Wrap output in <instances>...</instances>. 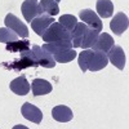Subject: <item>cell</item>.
<instances>
[{
	"mask_svg": "<svg viewBox=\"0 0 129 129\" xmlns=\"http://www.w3.org/2000/svg\"><path fill=\"white\" fill-rule=\"evenodd\" d=\"M79 67L83 72H87L88 70L92 72L103 70L107 63H109V58H107L106 53L103 52H97L93 49H85L79 54Z\"/></svg>",
	"mask_w": 129,
	"mask_h": 129,
	"instance_id": "6da1fadb",
	"label": "cell"
},
{
	"mask_svg": "<svg viewBox=\"0 0 129 129\" xmlns=\"http://www.w3.org/2000/svg\"><path fill=\"white\" fill-rule=\"evenodd\" d=\"M71 34V41H72V48H83L88 49L92 48L93 43L95 41L97 36L100 32L85 25L84 22H78L75 28L70 32Z\"/></svg>",
	"mask_w": 129,
	"mask_h": 129,
	"instance_id": "7a4b0ae2",
	"label": "cell"
},
{
	"mask_svg": "<svg viewBox=\"0 0 129 129\" xmlns=\"http://www.w3.org/2000/svg\"><path fill=\"white\" fill-rule=\"evenodd\" d=\"M45 50H48L56 62L59 63H67L71 62L74 58H76V52L71 45H64V44H50V43H45L43 45Z\"/></svg>",
	"mask_w": 129,
	"mask_h": 129,
	"instance_id": "3957f363",
	"label": "cell"
},
{
	"mask_svg": "<svg viewBox=\"0 0 129 129\" xmlns=\"http://www.w3.org/2000/svg\"><path fill=\"white\" fill-rule=\"evenodd\" d=\"M41 36H43V40H44L45 43H50V44L71 41V34H70V31H67L59 22H53L45 30V32Z\"/></svg>",
	"mask_w": 129,
	"mask_h": 129,
	"instance_id": "277c9868",
	"label": "cell"
},
{
	"mask_svg": "<svg viewBox=\"0 0 129 129\" xmlns=\"http://www.w3.org/2000/svg\"><path fill=\"white\" fill-rule=\"evenodd\" d=\"M36 66H39V64L35 61L31 50L22 52V53H21V58L14 59L12 63H9V64L4 63L3 64V67H7L9 70H14V71H21V70L27 69V67H36Z\"/></svg>",
	"mask_w": 129,
	"mask_h": 129,
	"instance_id": "5b68a950",
	"label": "cell"
},
{
	"mask_svg": "<svg viewBox=\"0 0 129 129\" xmlns=\"http://www.w3.org/2000/svg\"><path fill=\"white\" fill-rule=\"evenodd\" d=\"M31 52H32V56H34L35 61L38 62V64H40V66L45 67V69H53L56 66V63H57L56 59L53 58V56L43 47L34 45Z\"/></svg>",
	"mask_w": 129,
	"mask_h": 129,
	"instance_id": "8992f818",
	"label": "cell"
},
{
	"mask_svg": "<svg viewBox=\"0 0 129 129\" xmlns=\"http://www.w3.org/2000/svg\"><path fill=\"white\" fill-rule=\"evenodd\" d=\"M4 22H5V27H8L9 30L14 31L18 36H21V38H27L28 36V28H27V26L23 22H21L19 18H17L14 14H12V13L7 14Z\"/></svg>",
	"mask_w": 129,
	"mask_h": 129,
	"instance_id": "52a82bcc",
	"label": "cell"
},
{
	"mask_svg": "<svg viewBox=\"0 0 129 129\" xmlns=\"http://www.w3.org/2000/svg\"><path fill=\"white\" fill-rule=\"evenodd\" d=\"M109 61L114 64L116 69L124 70L125 66V53L120 45H112V48L106 53Z\"/></svg>",
	"mask_w": 129,
	"mask_h": 129,
	"instance_id": "ba28073f",
	"label": "cell"
},
{
	"mask_svg": "<svg viewBox=\"0 0 129 129\" xmlns=\"http://www.w3.org/2000/svg\"><path fill=\"white\" fill-rule=\"evenodd\" d=\"M54 22V18L48 16V14H40L38 17H35L34 19L31 21V28L35 31V34L41 36L45 32V30Z\"/></svg>",
	"mask_w": 129,
	"mask_h": 129,
	"instance_id": "9c48e42d",
	"label": "cell"
},
{
	"mask_svg": "<svg viewBox=\"0 0 129 129\" xmlns=\"http://www.w3.org/2000/svg\"><path fill=\"white\" fill-rule=\"evenodd\" d=\"M21 112H22V116L25 117L26 120L28 121H32L35 124H40L41 123V119H43V114H41V110L39 107L31 105L30 102H25L21 107Z\"/></svg>",
	"mask_w": 129,
	"mask_h": 129,
	"instance_id": "30bf717a",
	"label": "cell"
},
{
	"mask_svg": "<svg viewBox=\"0 0 129 129\" xmlns=\"http://www.w3.org/2000/svg\"><path fill=\"white\" fill-rule=\"evenodd\" d=\"M80 19L85 25H88L89 27L97 30V31H102L103 28V25H102V21L101 18L98 17V14L94 13L92 9H84V10H80Z\"/></svg>",
	"mask_w": 129,
	"mask_h": 129,
	"instance_id": "8fae6325",
	"label": "cell"
},
{
	"mask_svg": "<svg viewBox=\"0 0 129 129\" xmlns=\"http://www.w3.org/2000/svg\"><path fill=\"white\" fill-rule=\"evenodd\" d=\"M128 26H129L128 17L123 12L116 13L114 16V18L111 19V22H110V28L114 31L115 35H121L124 31L128 30Z\"/></svg>",
	"mask_w": 129,
	"mask_h": 129,
	"instance_id": "7c38bea8",
	"label": "cell"
},
{
	"mask_svg": "<svg viewBox=\"0 0 129 129\" xmlns=\"http://www.w3.org/2000/svg\"><path fill=\"white\" fill-rule=\"evenodd\" d=\"M114 45V39L110 34L107 32H102V34H98L95 41L93 43V50H97V52H103V53H107Z\"/></svg>",
	"mask_w": 129,
	"mask_h": 129,
	"instance_id": "4fadbf2b",
	"label": "cell"
},
{
	"mask_svg": "<svg viewBox=\"0 0 129 129\" xmlns=\"http://www.w3.org/2000/svg\"><path fill=\"white\" fill-rule=\"evenodd\" d=\"M21 10L27 22H31L35 17L40 16L39 10V2L38 0H25L21 5Z\"/></svg>",
	"mask_w": 129,
	"mask_h": 129,
	"instance_id": "5bb4252c",
	"label": "cell"
},
{
	"mask_svg": "<svg viewBox=\"0 0 129 129\" xmlns=\"http://www.w3.org/2000/svg\"><path fill=\"white\" fill-rule=\"evenodd\" d=\"M9 88H10V90H12L13 93H16L17 95H26L30 92V89H31L28 81L26 80V78L23 76V75H21V76H18L14 80L10 81Z\"/></svg>",
	"mask_w": 129,
	"mask_h": 129,
	"instance_id": "9a60e30c",
	"label": "cell"
},
{
	"mask_svg": "<svg viewBox=\"0 0 129 129\" xmlns=\"http://www.w3.org/2000/svg\"><path fill=\"white\" fill-rule=\"evenodd\" d=\"M52 89H53L52 84L48 80H44V79H34L31 83V90H32V94L35 97L49 94L52 92Z\"/></svg>",
	"mask_w": 129,
	"mask_h": 129,
	"instance_id": "2e32d148",
	"label": "cell"
},
{
	"mask_svg": "<svg viewBox=\"0 0 129 129\" xmlns=\"http://www.w3.org/2000/svg\"><path fill=\"white\" fill-rule=\"evenodd\" d=\"M52 116L56 121H59V123H69L72 120L74 117V114H72V110L67 106H56L54 109L52 110Z\"/></svg>",
	"mask_w": 129,
	"mask_h": 129,
	"instance_id": "e0dca14e",
	"label": "cell"
},
{
	"mask_svg": "<svg viewBox=\"0 0 129 129\" xmlns=\"http://www.w3.org/2000/svg\"><path fill=\"white\" fill-rule=\"evenodd\" d=\"M95 9L101 18H110L114 14V4L111 0H97Z\"/></svg>",
	"mask_w": 129,
	"mask_h": 129,
	"instance_id": "ac0fdd59",
	"label": "cell"
},
{
	"mask_svg": "<svg viewBox=\"0 0 129 129\" xmlns=\"http://www.w3.org/2000/svg\"><path fill=\"white\" fill-rule=\"evenodd\" d=\"M39 10L40 14H48L53 17L59 13V7L58 3H56L54 0H41L39 3Z\"/></svg>",
	"mask_w": 129,
	"mask_h": 129,
	"instance_id": "d6986e66",
	"label": "cell"
},
{
	"mask_svg": "<svg viewBox=\"0 0 129 129\" xmlns=\"http://www.w3.org/2000/svg\"><path fill=\"white\" fill-rule=\"evenodd\" d=\"M30 50V41L28 40H21V41H12L7 44V52L12 53H22Z\"/></svg>",
	"mask_w": 129,
	"mask_h": 129,
	"instance_id": "ffe728a7",
	"label": "cell"
},
{
	"mask_svg": "<svg viewBox=\"0 0 129 129\" xmlns=\"http://www.w3.org/2000/svg\"><path fill=\"white\" fill-rule=\"evenodd\" d=\"M59 23L66 28L67 31H72L74 28H75V26H76V23H78V19H76V17L75 16H72V14H63V16H61L59 17Z\"/></svg>",
	"mask_w": 129,
	"mask_h": 129,
	"instance_id": "44dd1931",
	"label": "cell"
},
{
	"mask_svg": "<svg viewBox=\"0 0 129 129\" xmlns=\"http://www.w3.org/2000/svg\"><path fill=\"white\" fill-rule=\"evenodd\" d=\"M18 35L12 30H9L8 27H0V43H12L17 41Z\"/></svg>",
	"mask_w": 129,
	"mask_h": 129,
	"instance_id": "7402d4cb",
	"label": "cell"
},
{
	"mask_svg": "<svg viewBox=\"0 0 129 129\" xmlns=\"http://www.w3.org/2000/svg\"><path fill=\"white\" fill-rule=\"evenodd\" d=\"M54 2H56V3H58V2H61V0H54Z\"/></svg>",
	"mask_w": 129,
	"mask_h": 129,
	"instance_id": "603a6c76",
	"label": "cell"
}]
</instances>
